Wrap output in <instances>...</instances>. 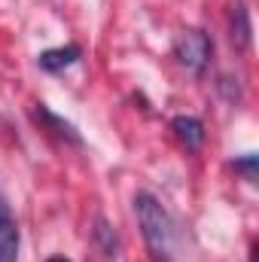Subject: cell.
I'll return each instance as SVG.
<instances>
[{
    "label": "cell",
    "instance_id": "1",
    "mask_svg": "<svg viewBox=\"0 0 259 262\" xmlns=\"http://www.w3.org/2000/svg\"><path fill=\"white\" fill-rule=\"evenodd\" d=\"M134 213L146 241V250L156 262H177L180 256V226L171 216V210L153 195V192H137L134 195Z\"/></svg>",
    "mask_w": 259,
    "mask_h": 262
},
{
    "label": "cell",
    "instance_id": "2",
    "mask_svg": "<svg viewBox=\"0 0 259 262\" xmlns=\"http://www.w3.org/2000/svg\"><path fill=\"white\" fill-rule=\"evenodd\" d=\"M174 55L189 73H201L213 55V43L204 31H183L177 46H174Z\"/></svg>",
    "mask_w": 259,
    "mask_h": 262
},
{
    "label": "cell",
    "instance_id": "6",
    "mask_svg": "<svg viewBox=\"0 0 259 262\" xmlns=\"http://www.w3.org/2000/svg\"><path fill=\"white\" fill-rule=\"evenodd\" d=\"M76 58H79V46H61V49L43 52V55L37 58V64L43 67V70H49V73H58V70L70 67Z\"/></svg>",
    "mask_w": 259,
    "mask_h": 262
},
{
    "label": "cell",
    "instance_id": "3",
    "mask_svg": "<svg viewBox=\"0 0 259 262\" xmlns=\"http://www.w3.org/2000/svg\"><path fill=\"white\" fill-rule=\"evenodd\" d=\"M18 244H21L18 223L12 216L9 201L0 195V262H18Z\"/></svg>",
    "mask_w": 259,
    "mask_h": 262
},
{
    "label": "cell",
    "instance_id": "7",
    "mask_svg": "<svg viewBox=\"0 0 259 262\" xmlns=\"http://www.w3.org/2000/svg\"><path fill=\"white\" fill-rule=\"evenodd\" d=\"M232 165H235V171H241V174H244L250 183H256V165H259L256 156H244V159H235Z\"/></svg>",
    "mask_w": 259,
    "mask_h": 262
},
{
    "label": "cell",
    "instance_id": "5",
    "mask_svg": "<svg viewBox=\"0 0 259 262\" xmlns=\"http://www.w3.org/2000/svg\"><path fill=\"white\" fill-rule=\"evenodd\" d=\"M250 37H253V28H250V9L247 3H235L232 6V43L235 49H247L250 46Z\"/></svg>",
    "mask_w": 259,
    "mask_h": 262
},
{
    "label": "cell",
    "instance_id": "4",
    "mask_svg": "<svg viewBox=\"0 0 259 262\" xmlns=\"http://www.w3.org/2000/svg\"><path fill=\"white\" fill-rule=\"evenodd\" d=\"M171 128L177 134V140H180L186 149H192V152L204 143V125H201L195 116H177V119L171 122Z\"/></svg>",
    "mask_w": 259,
    "mask_h": 262
},
{
    "label": "cell",
    "instance_id": "8",
    "mask_svg": "<svg viewBox=\"0 0 259 262\" xmlns=\"http://www.w3.org/2000/svg\"><path fill=\"white\" fill-rule=\"evenodd\" d=\"M46 262H70V259H64V256H52V259H46Z\"/></svg>",
    "mask_w": 259,
    "mask_h": 262
}]
</instances>
